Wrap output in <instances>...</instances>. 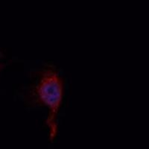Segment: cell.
<instances>
[{
    "mask_svg": "<svg viewBox=\"0 0 149 149\" xmlns=\"http://www.w3.org/2000/svg\"><path fill=\"white\" fill-rule=\"evenodd\" d=\"M64 95V81L54 66L47 65L37 74V80L28 92L29 102L34 106L46 107V125L49 140L52 142L58 134V117Z\"/></svg>",
    "mask_w": 149,
    "mask_h": 149,
    "instance_id": "cell-1",
    "label": "cell"
},
{
    "mask_svg": "<svg viewBox=\"0 0 149 149\" xmlns=\"http://www.w3.org/2000/svg\"><path fill=\"white\" fill-rule=\"evenodd\" d=\"M4 66H5V65H4L3 63H0V72L2 71V69H3V68H4Z\"/></svg>",
    "mask_w": 149,
    "mask_h": 149,
    "instance_id": "cell-2",
    "label": "cell"
}]
</instances>
